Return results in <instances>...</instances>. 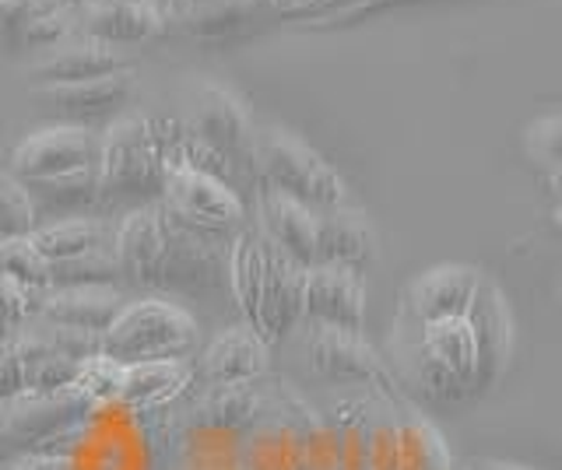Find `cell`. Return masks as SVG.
Returning <instances> with one entry per match:
<instances>
[{"mask_svg": "<svg viewBox=\"0 0 562 470\" xmlns=\"http://www.w3.org/2000/svg\"><path fill=\"white\" fill-rule=\"evenodd\" d=\"M166 19L162 0H81L75 8L81 36L105 46L155 39L166 28Z\"/></svg>", "mask_w": 562, "mask_h": 470, "instance_id": "15", "label": "cell"}, {"mask_svg": "<svg viewBox=\"0 0 562 470\" xmlns=\"http://www.w3.org/2000/svg\"><path fill=\"white\" fill-rule=\"evenodd\" d=\"M527 148H531V159L544 165L549 183L555 186V176H559V116L555 113L541 116L527 127Z\"/></svg>", "mask_w": 562, "mask_h": 470, "instance_id": "31", "label": "cell"}, {"mask_svg": "<svg viewBox=\"0 0 562 470\" xmlns=\"http://www.w3.org/2000/svg\"><path fill=\"white\" fill-rule=\"evenodd\" d=\"M254 169L257 183L278 190L310 211H330L348 200V186L321 151L281 127H263L254 134Z\"/></svg>", "mask_w": 562, "mask_h": 470, "instance_id": "4", "label": "cell"}, {"mask_svg": "<svg viewBox=\"0 0 562 470\" xmlns=\"http://www.w3.org/2000/svg\"><path fill=\"white\" fill-rule=\"evenodd\" d=\"M193 365L187 358L176 362H134L123 365L113 358H88L78 372L75 387L85 390L99 404H116L127 411H158L180 397L193 382Z\"/></svg>", "mask_w": 562, "mask_h": 470, "instance_id": "6", "label": "cell"}, {"mask_svg": "<svg viewBox=\"0 0 562 470\" xmlns=\"http://www.w3.org/2000/svg\"><path fill=\"white\" fill-rule=\"evenodd\" d=\"M162 215H166V253H162V267H158L155 291L207 295L225 288V264H228V242H233V236L193 229V225L172 218L166 207Z\"/></svg>", "mask_w": 562, "mask_h": 470, "instance_id": "8", "label": "cell"}, {"mask_svg": "<svg viewBox=\"0 0 562 470\" xmlns=\"http://www.w3.org/2000/svg\"><path fill=\"white\" fill-rule=\"evenodd\" d=\"M268 372V344L250 326L225 330L207 344L201 358V379L207 387H236V382H257Z\"/></svg>", "mask_w": 562, "mask_h": 470, "instance_id": "21", "label": "cell"}, {"mask_svg": "<svg viewBox=\"0 0 562 470\" xmlns=\"http://www.w3.org/2000/svg\"><path fill=\"white\" fill-rule=\"evenodd\" d=\"M162 207L172 218H180L204 232L236 236L239 229H246V200L233 186L190 169L180 154L166 162Z\"/></svg>", "mask_w": 562, "mask_h": 470, "instance_id": "10", "label": "cell"}, {"mask_svg": "<svg viewBox=\"0 0 562 470\" xmlns=\"http://www.w3.org/2000/svg\"><path fill=\"white\" fill-rule=\"evenodd\" d=\"M131 299L120 285H75V288H46L35 317L57 326L85 330V334H102L120 309Z\"/></svg>", "mask_w": 562, "mask_h": 470, "instance_id": "19", "label": "cell"}, {"mask_svg": "<svg viewBox=\"0 0 562 470\" xmlns=\"http://www.w3.org/2000/svg\"><path fill=\"white\" fill-rule=\"evenodd\" d=\"M303 320L310 326H345L362 330L366 323V282L362 274L334 264H316L306 271Z\"/></svg>", "mask_w": 562, "mask_h": 470, "instance_id": "16", "label": "cell"}, {"mask_svg": "<svg viewBox=\"0 0 562 470\" xmlns=\"http://www.w3.org/2000/svg\"><path fill=\"white\" fill-rule=\"evenodd\" d=\"M113 71H127V60L116 46H105L95 39H67L57 46V54L32 67V78L40 84H75L88 78H102Z\"/></svg>", "mask_w": 562, "mask_h": 470, "instance_id": "24", "label": "cell"}, {"mask_svg": "<svg viewBox=\"0 0 562 470\" xmlns=\"http://www.w3.org/2000/svg\"><path fill=\"white\" fill-rule=\"evenodd\" d=\"M397 347L412 390L432 404H464L488 390L468 312L432 323H397Z\"/></svg>", "mask_w": 562, "mask_h": 470, "instance_id": "2", "label": "cell"}, {"mask_svg": "<svg viewBox=\"0 0 562 470\" xmlns=\"http://www.w3.org/2000/svg\"><path fill=\"white\" fill-rule=\"evenodd\" d=\"M166 162L155 145L151 116H120L99 134V197L102 211L127 215L162 200Z\"/></svg>", "mask_w": 562, "mask_h": 470, "instance_id": "3", "label": "cell"}, {"mask_svg": "<svg viewBox=\"0 0 562 470\" xmlns=\"http://www.w3.org/2000/svg\"><path fill=\"white\" fill-rule=\"evenodd\" d=\"M257 211H260V236L271 242L278 253H285L306 271L316 267V236H321V215L310 211L278 190L257 183Z\"/></svg>", "mask_w": 562, "mask_h": 470, "instance_id": "17", "label": "cell"}, {"mask_svg": "<svg viewBox=\"0 0 562 470\" xmlns=\"http://www.w3.org/2000/svg\"><path fill=\"white\" fill-rule=\"evenodd\" d=\"M40 229V207L11 172H0V242L25 239Z\"/></svg>", "mask_w": 562, "mask_h": 470, "instance_id": "28", "label": "cell"}, {"mask_svg": "<svg viewBox=\"0 0 562 470\" xmlns=\"http://www.w3.org/2000/svg\"><path fill=\"white\" fill-rule=\"evenodd\" d=\"M8 470H75L67 457L60 452H40V449H29L25 457H18Z\"/></svg>", "mask_w": 562, "mask_h": 470, "instance_id": "34", "label": "cell"}, {"mask_svg": "<svg viewBox=\"0 0 562 470\" xmlns=\"http://www.w3.org/2000/svg\"><path fill=\"white\" fill-rule=\"evenodd\" d=\"M482 271L468 264H439L404 288L397 323H432L447 317H464L474 291L482 285Z\"/></svg>", "mask_w": 562, "mask_h": 470, "instance_id": "13", "label": "cell"}, {"mask_svg": "<svg viewBox=\"0 0 562 470\" xmlns=\"http://www.w3.org/2000/svg\"><path fill=\"white\" fill-rule=\"evenodd\" d=\"M383 4H394V0H383Z\"/></svg>", "mask_w": 562, "mask_h": 470, "instance_id": "37", "label": "cell"}, {"mask_svg": "<svg viewBox=\"0 0 562 470\" xmlns=\"http://www.w3.org/2000/svg\"><path fill=\"white\" fill-rule=\"evenodd\" d=\"M468 320L482 347L485 379H488V387H496V379L509 365V352H514V323H509V306L503 299V291L492 285L488 277H482L479 291H474V299L468 306Z\"/></svg>", "mask_w": 562, "mask_h": 470, "instance_id": "22", "label": "cell"}, {"mask_svg": "<svg viewBox=\"0 0 562 470\" xmlns=\"http://www.w3.org/2000/svg\"><path fill=\"white\" fill-rule=\"evenodd\" d=\"M18 393H25V372H22V358H18L14 344L4 341L0 344V404Z\"/></svg>", "mask_w": 562, "mask_h": 470, "instance_id": "33", "label": "cell"}, {"mask_svg": "<svg viewBox=\"0 0 562 470\" xmlns=\"http://www.w3.org/2000/svg\"><path fill=\"white\" fill-rule=\"evenodd\" d=\"M0 277H8L11 285L43 295L49 288V264L32 247V239H8L0 242Z\"/></svg>", "mask_w": 562, "mask_h": 470, "instance_id": "27", "label": "cell"}, {"mask_svg": "<svg viewBox=\"0 0 562 470\" xmlns=\"http://www.w3.org/2000/svg\"><path fill=\"white\" fill-rule=\"evenodd\" d=\"M180 127L190 141L215 151L218 159L233 165L243 186H250L257 194V169H254V134L257 130H254L250 113H246L236 92L222 89V84H201Z\"/></svg>", "mask_w": 562, "mask_h": 470, "instance_id": "7", "label": "cell"}, {"mask_svg": "<svg viewBox=\"0 0 562 470\" xmlns=\"http://www.w3.org/2000/svg\"><path fill=\"white\" fill-rule=\"evenodd\" d=\"M40 299L43 295L35 291H25L11 285L8 277H0V344L14 337V330L22 326L25 320L35 317V309H40Z\"/></svg>", "mask_w": 562, "mask_h": 470, "instance_id": "30", "label": "cell"}, {"mask_svg": "<svg viewBox=\"0 0 562 470\" xmlns=\"http://www.w3.org/2000/svg\"><path fill=\"white\" fill-rule=\"evenodd\" d=\"M166 253V215L162 204H145L120 215L113 225V256L123 285L155 291L158 267Z\"/></svg>", "mask_w": 562, "mask_h": 470, "instance_id": "12", "label": "cell"}, {"mask_svg": "<svg viewBox=\"0 0 562 470\" xmlns=\"http://www.w3.org/2000/svg\"><path fill=\"white\" fill-rule=\"evenodd\" d=\"M303 295H306V267L271 247L268 274H263V291H260L257 330H254L268 347L285 341L295 330V323H303Z\"/></svg>", "mask_w": 562, "mask_h": 470, "instance_id": "18", "label": "cell"}, {"mask_svg": "<svg viewBox=\"0 0 562 470\" xmlns=\"http://www.w3.org/2000/svg\"><path fill=\"white\" fill-rule=\"evenodd\" d=\"M376 229L356 207H330L321 211V236H316V264H334L362 274L376 260Z\"/></svg>", "mask_w": 562, "mask_h": 470, "instance_id": "20", "label": "cell"}, {"mask_svg": "<svg viewBox=\"0 0 562 470\" xmlns=\"http://www.w3.org/2000/svg\"><path fill=\"white\" fill-rule=\"evenodd\" d=\"M95 411V400L78 387L57 393H18L0 404V439L25 449H49L70 439Z\"/></svg>", "mask_w": 562, "mask_h": 470, "instance_id": "9", "label": "cell"}, {"mask_svg": "<svg viewBox=\"0 0 562 470\" xmlns=\"http://www.w3.org/2000/svg\"><path fill=\"white\" fill-rule=\"evenodd\" d=\"M49 4L53 0H0V54L18 46V32H22V25Z\"/></svg>", "mask_w": 562, "mask_h": 470, "instance_id": "32", "label": "cell"}, {"mask_svg": "<svg viewBox=\"0 0 562 470\" xmlns=\"http://www.w3.org/2000/svg\"><path fill=\"white\" fill-rule=\"evenodd\" d=\"M271 242L260 236V229H239L228 242V264H225V285L233 291V302L239 306L243 320L250 330H257L260 312V291L263 274H268Z\"/></svg>", "mask_w": 562, "mask_h": 470, "instance_id": "23", "label": "cell"}, {"mask_svg": "<svg viewBox=\"0 0 562 470\" xmlns=\"http://www.w3.org/2000/svg\"><path fill=\"white\" fill-rule=\"evenodd\" d=\"M310 369L334 387H369L383 397H394V379L386 372L376 347L362 337V330L345 326H310L306 337Z\"/></svg>", "mask_w": 562, "mask_h": 470, "instance_id": "11", "label": "cell"}, {"mask_svg": "<svg viewBox=\"0 0 562 470\" xmlns=\"http://www.w3.org/2000/svg\"><path fill=\"white\" fill-rule=\"evenodd\" d=\"M268 0H207V4H198L190 11L172 14L190 36H201V39H215V36H228V32L243 28L246 22H254L260 8Z\"/></svg>", "mask_w": 562, "mask_h": 470, "instance_id": "26", "label": "cell"}, {"mask_svg": "<svg viewBox=\"0 0 562 470\" xmlns=\"http://www.w3.org/2000/svg\"><path fill=\"white\" fill-rule=\"evenodd\" d=\"M8 172L43 211H81L99 197V134L53 124L25 134L8 154Z\"/></svg>", "mask_w": 562, "mask_h": 470, "instance_id": "1", "label": "cell"}, {"mask_svg": "<svg viewBox=\"0 0 562 470\" xmlns=\"http://www.w3.org/2000/svg\"><path fill=\"white\" fill-rule=\"evenodd\" d=\"M461 470H531V467H520V463H503V460H468Z\"/></svg>", "mask_w": 562, "mask_h": 470, "instance_id": "36", "label": "cell"}, {"mask_svg": "<svg viewBox=\"0 0 562 470\" xmlns=\"http://www.w3.org/2000/svg\"><path fill=\"white\" fill-rule=\"evenodd\" d=\"M75 4H67V0H53L49 8H43L40 14H32V19L22 25L18 32V46H60L75 36Z\"/></svg>", "mask_w": 562, "mask_h": 470, "instance_id": "29", "label": "cell"}, {"mask_svg": "<svg viewBox=\"0 0 562 470\" xmlns=\"http://www.w3.org/2000/svg\"><path fill=\"white\" fill-rule=\"evenodd\" d=\"M193 344H198V320L162 295H148L123 306L120 317L102 330L99 355L123 365L176 362L187 358Z\"/></svg>", "mask_w": 562, "mask_h": 470, "instance_id": "5", "label": "cell"}, {"mask_svg": "<svg viewBox=\"0 0 562 470\" xmlns=\"http://www.w3.org/2000/svg\"><path fill=\"white\" fill-rule=\"evenodd\" d=\"M131 92H134L131 67L127 71H113V74L75 81V84H35L32 89L35 102L70 127H85V124H92V119L116 116L127 106Z\"/></svg>", "mask_w": 562, "mask_h": 470, "instance_id": "14", "label": "cell"}, {"mask_svg": "<svg viewBox=\"0 0 562 470\" xmlns=\"http://www.w3.org/2000/svg\"><path fill=\"white\" fill-rule=\"evenodd\" d=\"M29 239L46 264H64V260L75 256L113 250V225L102 218H67V221L40 225Z\"/></svg>", "mask_w": 562, "mask_h": 470, "instance_id": "25", "label": "cell"}, {"mask_svg": "<svg viewBox=\"0 0 562 470\" xmlns=\"http://www.w3.org/2000/svg\"><path fill=\"white\" fill-rule=\"evenodd\" d=\"M268 4L285 14H310L316 8V0H268Z\"/></svg>", "mask_w": 562, "mask_h": 470, "instance_id": "35", "label": "cell"}]
</instances>
